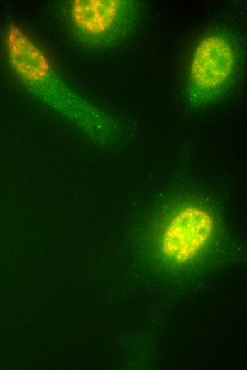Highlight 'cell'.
Returning <instances> with one entry per match:
<instances>
[{
	"label": "cell",
	"instance_id": "cell-2",
	"mask_svg": "<svg viewBox=\"0 0 247 370\" xmlns=\"http://www.w3.org/2000/svg\"><path fill=\"white\" fill-rule=\"evenodd\" d=\"M65 16L80 45L101 50L130 34L138 21L139 7L130 0H74L67 4Z\"/></svg>",
	"mask_w": 247,
	"mask_h": 370
},
{
	"label": "cell",
	"instance_id": "cell-1",
	"mask_svg": "<svg viewBox=\"0 0 247 370\" xmlns=\"http://www.w3.org/2000/svg\"><path fill=\"white\" fill-rule=\"evenodd\" d=\"M4 46L10 67L37 99L88 136L110 139L116 125L111 118L84 99L54 68L43 50L18 25L9 24Z\"/></svg>",
	"mask_w": 247,
	"mask_h": 370
},
{
	"label": "cell",
	"instance_id": "cell-4",
	"mask_svg": "<svg viewBox=\"0 0 247 370\" xmlns=\"http://www.w3.org/2000/svg\"><path fill=\"white\" fill-rule=\"evenodd\" d=\"M214 228V218L207 209L185 205L170 216L162 231L161 254L177 264L190 262L207 247Z\"/></svg>",
	"mask_w": 247,
	"mask_h": 370
},
{
	"label": "cell",
	"instance_id": "cell-3",
	"mask_svg": "<svg viewBox=\"0 0 247 370\" xmlns=\"http://www.w3.org/2000/svg\"><path fill=\"white\" fill-rule=\"evenodd\" d=\"M235 68V51L226 37L219 34L204 37L195 48L189 68V101L201 105L214 100L230 82Z\"/></svg>",
	"mask_w": 247,
	"mask_h": 370
}]
</instances>
